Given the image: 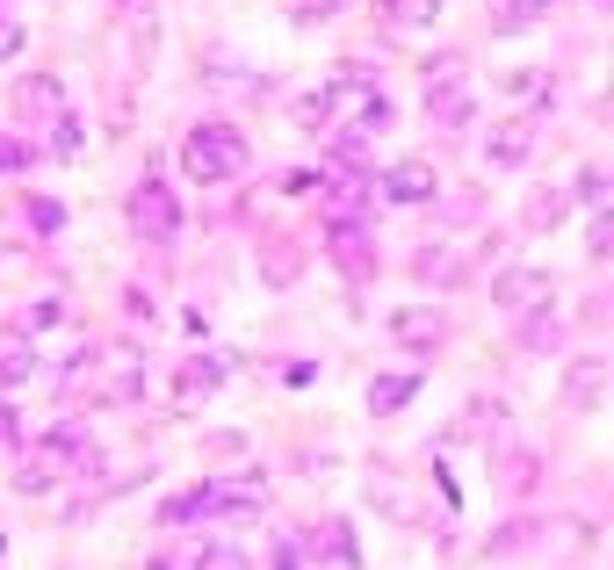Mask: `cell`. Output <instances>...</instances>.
I'll list each match as a JSON object with an SVG mask.
<instances>
[{
	"mask_svg": "<svg viewBox=\"0 0 614 570\" xmlns=\"http://www.w3.org/2000/svg\"><path fill=\"white\" fill-rule=\"evenodd\" d=\"M491 296H499V304H543V296H549V275H543V267H507Z\"/></svg>",
	"mask_w": 614,
	"mask_h": 570,
	"instance_id": "5b68a950",
	"label": "cell"
},
{
	"mask_svg": "<svg viewBox=\"0 0 614 570\" xmlns=\"http://www.w3.org/2000/svg\"><path fill=\"white\" fill-rule=\"evenodd\" d=\"M600 398H607V362L593 354V362H579L571 376H564V404H579V412H593Z\"/></svg>",
	"mask_w": 614,
	"mask_h": 570,
	"instance_id": "3957f363",
	"label": "cell"
},
{
	"mask_svg": "<svg viewBox=\"0 0 614 570\" xmlns=\"http://www.w3.org/2000/svg\"><path fill=\"white\" fill-rule=\"evenodd\" d=\"M225 354H203V362H189V368H174V398H203V390H211L217 376H225Z\"/></svg>",
	"mask_w": 614,
	"mask_h": 570,
	"instance_id": "9c48e42d",
	"label": "cell"
},
{
	"mask_svg": "<svg viewBox=\"0 0 614 570\" xmlns=\"http://www.w3.org/2000/svg\"><path fill=\"white\" fill-rule=\"evenodd\" d=\"M8 52H22V30H15V22L0 30V58H8Z\"/></svg>",
	"mask_w": 614,
	"mask_h": 570,
	"instance_id": "ffe728a7",
	"label": "cell"
},
{
	"mask_svg": "<svg viewBox=\"0 0 614 570\" xmlns=\"http://www.w3.org/2000/svg\"><path fill=\"white\" fill-rule=\"evenodd\" d=\"M30 368H36V354H30V346H8V354H0V390H8V383H22Z\"/></svg>",
	"mask_w": 614,
	"mask_h": 570,
	"instance_id": "9a60e30c",
	"label": "cell"
},
{
	"mask_svg": "<svg viewBox=\"0 0 614 570\" xmlns=\"http://www.w3.org/2000/svg\"><path fill=\"white\" fill-rule=\"evenodd\" d=\"M318 549H326V556H340V563H354V542H348V527H318Z\"/></svg>",
	"mask_w": 614,
	"mask_h": 570,
	"instance_id": "e0dca14e",
	"label": "cell"
},
{
	"mask_svg": "<svg viewBox=\"0 0 614 570\" xmlns=\"http://www.w3.org/2000/svg\"><path fill=\"white\" fill-rule=\"evenodd\" d=\"M22 109H52V116H66V94H58V80H44V72H30V80L15 87Z\"/></svg>",
	"mask_w": 614,
	"mask_h": 570,
	"instance_id": "8fae6325",
	"label": "cell"
},
{
	"mask_svg": "<svg viewBox=\"0 0 614 570\" xmlns=\"http://www.w3.org/2000/svg\"><path fill=\"white\" fill-rule=\"evenodd\" d=\"M58 469H66V463H58V455H36V463H30V469H22V477H15V491H52V477H58Z\"/></svg>",
	"mask_w": 614,
	"mask_h": 570,
	"instance_id": "5bb4252c",
	"label": "cell"
},
{
	"mask_svg": "<svg viewBox=\"0 0 614 570\" xmlns=\"http://www.w3.org/2000/svg\"><path fill=\"white\" fill-rule=\"evenodd\" d=\"M130 225H138L145 239H174V231H181L174 189H167V181H138V189H130Z\"/></svg>",
	"mask_w": 614,
	"mask_h": 570,
	"instance_id": "7a4b0ae2",
	"label": "cell"
},
{
	"mask_svg": "<svg viewBox=\"0 0 614 570\" xmlns=\"http://www.w3.org/2000/svg\"><path fill=\"white\" fill-rule=\"evenodd\" d=\"M203 570H246V556L239 549H211V556H203Z\"/></svg>",
	"mask_w": 614,
	"mask_h": 570,
	"instance_id": "d6986e66",
	"label": "cell"
},
{
	"mask_svg": "<svg viewBox=\"0 0 614 570\" xmlns=\"http://www.w3.org/2000/svg\"><path fill=\"white\" fill-rule=\"evenodd\" d=\"M384 195H390V203H427V195H434V167H427V159H405V167H390Z\"/></svg>",
	"mask_w": 614,
	"mask_h": 570,
	"instance_id": "277c9868",
	"label": "cell"
},
{
	"mask_svg": "<svg viewBox=\"0 0 614 570\" xmlns=\"http://www.w3.org/2000/svg\"><path fill=\"white\" fill-rule=\"evenodd\" d=\"M527 145H535V130H527V116L499 123V130H491V167H521V159H527Z\"/></svg>",
	"mask_w": 614,
	"mask_h": 570,
	"instance_id": "52a82bcc",
	"label": "cell"
},
{
	"mask_svg": "<svg viewBox=\"0 0 614 570\" xmlns=\"http://www.w3.org/2000/svg\"><path fill=\"white\" fill-rule=\"evenodd\" d=\"M571 195H579V203H600V195H607V181H600V167H585L579 181H571Z\"/></svg>",
	"mask_w": 614,
	"mask_h": 570,
	"instance_id": "ac0fdd59",
	"label": "cell"
},
{
	"mask_svg": "<svg viewBox=\"0 0 614 570\" xmlns=\"http://www.w3.org/2000/svg\"><path fill=\"white\" fill-rule=\"evenodd\" d=\"M181 167H189L195 181H231V173L246 167V138L231 123H203V130L181 138Z\"/></svg>",
	"mask_w": 614,
	"mask_h": 570,
	"instance_id": "6da1fadb",
	"label": "cell"
},
{
	"mask_svg": "<svg viewBox=\"0 0 614 570\" xmlns=\"http://www.w3.org/2000/svg\"><path fill=\"white\" fill-rule=\"evenodd\" d=\"M326 102H333V94H304V102H289V116H297L304 130H318V123H326Z\"/></svg>",
	"mask_w": 614,
	"mask_h": 570,
	"instance_id": "2e32d148",
	"label": "cell"
},
{
	"mask_svg": "<svg viewBox=\"0 0 614 570\" xmlns=\"http://www.w3.org/2000/svg\"><path fill=\"white\" fill-rule=\"evenodd\" d=\"M557 217H564V195H557V189H535V195H527V225H535V231H549Z\"/></svg>",
	"mask_w": 614,
	"mask_h": 570,
	"instance_id": "7c38bea8",
	"label": "cell"
},
{
	"mask_svg": "<svg viewBox=\"0 0 614 570\" xmlns=\"http://www.w3.org/2000/svg\"><path fill=\"white\" fill-rule=\"evenodd\" d=\"M412 398H420V376H376V383H368V412H405V404H412Z\"/></svg>",
	"mask_w": 614,
	"mask_h": 570,
	"instance_id": "8992f818",
	"label": "cell"
},
{
	"mask_svg": "<svg viewBox=\"0 0 614 570\" xmlns=\"http://www.w3.org/2000/svg\"><path fill=\"white\" fill-rule=\"evenodd\" d=\"M427 109H434L441 123H463L470 116V80H441L434 94H427Z\"/></svg>",
	"mask_w": 614,
	"mask_h": 570,
	"instance_id": "30bf717a",
	"label": "cell"
},
{
	"mask_svg": "<svg viewBox=\"0 0 614 570\" xmlns=\"http://www.w3.org/2000/svg\"><path fill=\"white\" fill-rule=\"evenodd\" d=\"M543 8H549V0H499V8H491V22H499V30H521V22H535Z\"/></svg>",
	"mask_w": 614,
	"mask_h": 570,
	"instance_id": "4fadbf2b",
	"label": "cell"
},
{
	"mask_svg": "<svg viewBox=\"0 0 614 570\" xmlns=\"http://www.w3.org/2000/svg\"><path fill=\"white\" fill-rule=\"evenodd\" d=\"M390 332H398L405 346H434L441 332H448V318H441V311H398V318H390Z\"/></svg>",
	"mask_w": 614,
	"mask_h": 570,
	"instance_id": "ba28073f",
	"label": "cell"
}]
</instances>
